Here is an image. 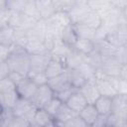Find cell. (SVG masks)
<instances>
[{"label": "cell", "mask_w": 127, "mask_h": 127, "mask_svg": "<svg viewBox=\"0 0 127 127\" xmlns=\"http://www.w3.org/2000/svg\"><path fill=\"white\" fill-rule=\"evenodd\" d=\"M19 99H20V96L17 90L9 91V92H0V101H1L2 109L12 110V108L16 105Z\"/></svg>", "instance_id": "obj_14"}, {"label": "cell", "mask_w": 127, "mask_h": 127, "mask_svg": "<svg viewBox=\"0 0 127 127\" xmlns=\"http://www.w3.org/2000/svg\"><path fill=\"white\" fill-rule=\"evenodd\" d=\"M67 73L70 84L76 89H79L86 81H88L78 68H67Z\"/></svg>", "instance_id": "obj_21"}, {"label": "cell", "mask_w": 127, "mask_h": 127, "mask_svg": "<svg viewBox=\"0 0 127 127\" xmlns=\"http://www.w3.org/2000/svg\"><path fill=\"white\" fill-rule=\"evenodd\" d=\"M104 39L116 48L125 46L127 43V23H119L111 28Z\"/></svg>", "instance_id": "obj_2"}, {"label": "cell", "mask_w": 127, "mask_h": 127, "mask_svg": "<svg viewBox=\"0 0 127 127\" xmlns=\"http://www.w3.org/2000/svg\"><path fill=\"white\" fill-rule=\"evenodd\" d=\"M66 69H67V65L64 60L52 57L51 61L49 62L48 65L45 69V73H46L47 77L49 79H51L58 75L63 74L64 72L66 71Z\"/></svg>", "instance_id": "obj_8"}, {"label": "cell", "mask_w": 127, "mask_h": 127, "mask_svg": "<svg viewBox=\"0 0 127 127\" xmlns=\"http://www.w3.org/2000/svg\"><path fill=\"white\" fill-rule=\"evenodd\" d=\"M116 118L127 121V94L117 93L112 97V113Z\"/></svg>", "instance_id": "obj_5"}, {"label": "cell", "mask_w": 127, "mask_h": 127, "mask_svg": "<svg viewBox=\"0 0 127 127\" xmlns=\"http://www.w3.org/2000/svg\"><path fill=\"white\" fill-rule=\"evenodd\" d=\"M22 13H24L25 15H27L37 21L41 20V16H40L39 10L37 8L36 1H26L25 7H24V10Z\"/></svg>", "instance_id": "obj_25"}, {"label": "cell", "mask_w": 127, "mask_h": 127, "mask_svg": "<svg viewBox=\"0 0 127 127\" xmlns=\"http://www.w3.org/2000/svg\"><path fill=\"white\" fill-rule=\"evenodd\" d=\"M74 32L78 39H87L95 41L96 39V31L89 28L88 26L82 24V23H76L73 24Z\"/></svg>", "instance_id": "obj_18"}, {"label": "cell", "mask_w": 127, "mask_h": 127, "mask_svg": "<svg viewBox=\"0 0 127 127\" xmlns=\"http://www.w3.org/2000/svg\"><path fill=\"white\" fill-rule=\"evenodd\" d=\"M80 23L88 26L89 28H91L95 31H97L98 29H100L102 27V19H101L100 14L93 10H89Z\"/></svg>", "instance_id": "obj_15"}, {"label": "cell", "mask_w": 127, "mask_h": 127, "mask_svg": "<svg viewBox=\"0 0 127 127\" xmlns=\"http://www.w3.org/2000/svg\"><path fill=\"white\" fill-rule=\"evenodd\" d=\"M56 96L54 90L51 88V86L47 83L44 85H41L38 87L33 99L31 100L37 108H45L50 101Z\"/></svg>", "instance_id": "obj_4"}, {"label": "cell", "mask_w": 127, "mask_h": 127, "mask_svg": "<svg viewBox=\"0 0 127 127\" xmlns=\"http://www.w3.org/2000/svg\"><path fill=\"white\" fill-rule=\"evenodd\" d=\"M62 104H63V102H62L57 96H55V97L50 101V103H49L44 109H46V110L48 111V113L54 118V116L57 114V112H58V110L60 109V107H61Z\"/></svg>", "instance_id": "obj_28"}, {"label": "cell", "mask_w": 127, "mask_h": 127, "mask_svg": "<svg viewBox=\"0 0 127 127\" xmlns=\"http://www.w3.org/2000/svg\"><path fill=\"white\" fill-rule=\"evenodd\" d=\"M37 110H38L37 106H35L31 100H27L20 97L16 105L12 108V113L14 116L24 118L29 122H31L34 119Z\"/></svg>", "instance_id": "obj_3"}, {"label": "cell", "mask_w": 127, "mask_h": 127, "mask_svg": "<svg viewBox=\"0 0 127 127\" xmlns=\"http://www.w3.org/2000/svg\"><path fill=\"white\" fill-rule=\"evenodd\" d=\"M5 127H30V122L24 118L13 116Z\"/></svg>", "instance_id": "obj_29"}, {"label": "cell", "mask_w": 127, "mask_h": 127, "mask_svg": "<svg viewBox=\"0 0 127 127\" xmlns=\"http://www.w3.org/2000/svg\"><path fill=\"white\" fill-rule=\"evenodd\" d=\"M49 127H62V126H60V125H58V124H56V123H54L53 125H51V126H49Z\"/></svg>", "instance_id": "obj_38"}, {"label": "cell", "mask_w": 127, "mask_h": 127, "mask_svg": "<svg viewBox=\"0 0 127 127\" xmlns=\"http://www.w3.org/2000/svg\"><path fill=\"white\" fill-rule=\"evenodd\" d=\"M119 78L122 79V80L127 81V64H123V65L121 66L120 74H119Z\"/></svg>", "instance_id": "obj_36"}, {"label": "cell", "mask_w": 127, "mask_h": 127, "mask_svg": "<svg viewBox=\"0 0 127 127\" xmlns=\"http://www.w3.org/2000/svg\"><path fill=\"white\" fill-rule=\"evenodd\" d=\"M51 54L44 55H30V71L29 74L44 72L49 62L51 61ZM28 74V75H29Z\"/></svg>", "instance_id": "obj_7"}, {"label": "cell", "mask_w": 127, "mask_h": 127, "mask_svg": "<svg viewBox=\"0 0 127 127\" xmlns=\"http://www.w3.org/2000/svg\"><path fill=\"white\" fill-rule=\"evenodd\" d=\"M17 90L16 83L9 77L0 79V92H9Z\"/></svg>", "instance_id": "obj_26"}, {"label": "cell", "mask_w": 127, "mask_h": 127, "mask_svg": "<svg viewBox=\"0 0 127 127\" xmlns=\"http://www.w3.org/2000/svg\"><path fill=\"white\" fill-rule=\"evenodd\" d=\"M78 90L85 97L88 104H93L96 101V99L100 96V93H99V90H98L97 85L95 83V80L86 81Z\"/></svg>", "instance_id": "obj_9"}, {"label": "cell", "mask_w": 127, "mask_h": 127, "mask_svg": "<svg viewBox=\"0 0 127 127\" xmlns=\"http://www.w3.org/2000/svg\"><path fill=\"white\" fill-rule=\"evenodd\" d=\"M37 8L39 10L41 19L48 20L57 13V10L54 5V1H36Z\"/></svg>", "instance_id": "obj_13"}, {"label": "cell", "mask_w": 127, "mask_h": 127, "mask_svg": "<svg viewBox=\"0 0 127 127\" xmlns=\"http://www.w3.org/2000/svg\"><path fill=\"white\" fill-rule=\"evenodd\" d=\"M73 50H75L83 56H88L95 50V43L92 40L77 39L76 43L73 46Z\"/></svg>", "instance_id": "obj_20"}, {"label": "cell", "mask_w": 127, "mask_h": 127, "mask_svg": "<svg viewBox=\"0 0 127 127\" xmlns=\"http://www.w3.org/2000/svg\"><path fill=\"white\" fill-rule=\"evenodd\" d=\"M62 127H89L83 120L82 118L77 114L75 116H73L72 118H70L69 120H67L66 122L63 123L62 125H60Z\"/></svg>", "instance_id": "obj_27"}, {"label": "cell", "mask_w": 127, "mask_h": 127, "mask_svg": "<svg viewBox=\"0 0 127 127\" xmlns=\"http://www.w3.org/2000/svg\"><path fill=\"white\" fill-rule=\"evenodd\" d=\"M65 104L76 114H79L88 104L85 97L82 95V93L77 89L65 102Z\"/></svg>", "instance_id": "obj_10"}, {"label": "cell", "mask_w": 127, "mask_h": 127, "mask_svg": "<svg viewBox=\"0 0 127 127\" xmlns=\"http://www.w3.org/2000/svg\"><path fill=\"white\" fill-rule=\"evenodd\" d=\"M30 127H41V126H39L38 124H36L34 121H31L30 122Z\"/></svg>", "instance_id": "obj_37"}, {"label": "cell", "mask_w": 127, "mask_h": 127, "mask_svg": "<svg viewBox=\"0 0 127 127\" xmlns=\"http://www.w3.org/2000/svg\"><path fill=\"white\" fill-rule=\"evenodd\" d=\"M12 71L18 72L24 76H28L30 71V55L25 48L13 46L12 53L7 60Z\"/></svg>", "instance_id": "obj_1"}, {"label": "cell", "mask_w": 127, "mask_h": 127, "mask_svg": "<svg viewBox=\"0 0 127 127\" xmlns=\"http://www.w3.org/2000/svg\"><path fill=\"white\" fill-rule=\"evenodd\" d=\"M76 90H77L76 88H74L73 86H70V87H68V88H66V89H64V90H63V91L57 93L56 96H57L63 103H65V102L68 100V98H69Z\"/></svg>", "instance_id": "obj_31"}, {"label": "cell", "mask_w": 127, "mask_h": 127, "mask_svg": "<svg viewBox=\"0 0 127 127\" xmlns=\"http://www.w3.org/2000/svg\"><path fill=\"white\" fill-rule=\"evenodd\" d=\"M99 115L109 116L112 113V97L100 95L93 103Z\"/></svg>", "instance_id": "obj_12"}, {"label": "cell", "mask_w": 127, "mask_h": 127, "mask_svg": "<svg viewBox=\"0 0 127 127\" xmlns=\"http://www.w3.org/2000/svg\"><path fill=\"white\" fill-rule=\"evenodd\" d=\"M78 115L82 118V120L89 127L94 123V121L99 116V114H98V112H97V110H96V108H95V106L93 104H87V106Z\"/></svg>", "instance_id": "obj_24"}, {"label": "cell", "mask_w": 127, "mask_h": 127, "mask_svg": "<svg viewBox=\"0 0 127 127\" xmlns=\"http://www.w3.org/2000/svg\"><path fill=\"white\" fill-rule=\"evenodd\" d=\"M77 36L74 32V28H73V24H70L68 26H66L63 32H62V36H61V41L63 43H64L65 45H67L68 47L73 49L74 44L77 41Z\"/></svg>", "instance_id": "obj_23"}, {"label": "cell", "mask_w": 127, "mask_h": 127, "mask_svg": "<svg viewBox=\"0 0 127 127\" xmlns=\"http://www.w3.org/2000/svg\"><path fill=\"white\" fill-rule=\"evenodd\" d=\"M38 87L39 86L30 77L26 76L17 84V92L21 98L32 100Z\"/></svg>", "instance_id": "obj_6"}, {"label": "cell", "mask_w": 127, "mask_h": 127, "mask_svg": "<svg viewBox=\"0 0 127 127\" xmlns=\"http://www.w3.org/2000/svg\"><path fill=\"white\" fill-rule=\"evenodd\" d=\"M125 47H126V48H127V43H126V44H125Z\"/></svg>", "instance_id": "obj_39"}, {"label": "cell", "mask_w": 127, "mask_h": 127, "mask_svg": "<svg viewBox=\"0 0 127 127\" xmlns=\"http://www.w3.org/2000/svg\"><path fill=\"white\" fill-rule=\"evenodd\" d=\"M115 59L123 65L125 64H127V48L125 46L120 47L117 49L116 55H115Z\"/></svg>", "instance_id": "obj_32"}, {"label": "cell", "mask_w": 127, "mask_h": 127, "mask_svg": "<svg viewBox=\"0 0 127 127\" xmlns=\"http://www.w3.org/2000/svg\"><path fill=\"white\" fill-rule=\"evenodd\" d=\"M33 121L41 127H49L55 123L54 118L44 108H38Z\"/></svg>", "instance_id": "obj_22"}, {"label": "cell", "mask_w": 127, "mask_h": 127, "mask_svg": "<svg viewBox=\"0 0 127 127\" xmlns=\"http://www.w3.org/2000/svg\"><path fill=\"white\" fill-rule=\"evenodd\" d=\"M90 127H109L108 126V116L99 115L98 118L94 121V123Z\"/></svg>", "instance_id": "obj_35"}, {"label": "cell", "mask_w": 127, "mask_h": 127, "mask_svg": "<svg viewBox=\"0 0 127 127\" xmlns=\"http://www.w3.org/2000/svg\"><path fill=\"white\" fill-rule=\"evenodd\" d=\"M28 77H30L38 86H41V85H44V84H47L48 81H49V78L47 77L45 71L44 72H38V73H32V74H29Z\"/></svg>", "instance_id": "obj_30"}, {"label": "cell", "mask_w": 127, "mask_h": 127, "mask_svg": "<svg viewBox=\"0 0 127 127\" xmlns=\"http://www.w3.org/2000/svg\"><path fill=\"white\" fill-rule=\"evenodd\" d=\"M25 50L29 55H44L50 53L45 42L41 40L29 41L25 46Z\"/></svg>", "instance_id": "obj_17"}, {"label": "cell", "mask_w": 127, "mask_h": 127, "mask_svg": "<svg viewBox=\"0 0 127 127\" xmlns=\"http://www.w3.org/2000/svg\"><path fill=\"white\" fill-rule=\"evenodd\" d=\"M75 115H77V114L75 112H73L65 103H63L61 105L60 109L58 110L57 114L54 116V121L56 124L62 125L63 123L66 122L67 120H69L70 118H72Z\"/></svg>", "instance_id": "obj_19"}, {"label": "cell", "mask_w": 127, "mask_h": 127, "mask_svg": "<svg viewBox=\"0 0 127 127\" xmlns=\"http://www.w3.org/2000/svg\"><path fill=\"white\" fill-rule=\"evenodd\" d=\"M12 49H13V46L9 47V46L0 45V62H5L8 60V58L12 53Z\"/></svg>", "instance_id": "obj_33"}, {"label": "cell", "mask_w": 127, "mask_h": 127, "mask_svg": "<svg viewBox=\"0 0 127 127\" xmlns=\"http://www.w3.org/2000/svg\"><path fill=\"white\" fill-rule=\"evenodd\" d=\"M11 72H12V70H11L10 65L7 63V61L0 62V79L1 78H5V77H8Z\"/></svg>", "instance_id": "obj_34"}, {"label": "cell", "mask_w": 127, "mask_h": 127, "mask_svg": "<svg viewBox=\"0 0 127 127\" xmlns=\"http://www.w3.org/2000/svg\"><path fill=\"white\" fill-rule=\"evenodd\" d=\"M15 44V29L9 25L0 27V45L12 47Z\"/></svg>", "instance_id": "obj_16"}, {"label": "cell", "mask_w": 127, "mask_h": 127, "mask_svg": "<svg viewBox=\"0 0 127 127\" xmlns=\"http://www.w3.org/2000/svg\"><path fill=\"white\" fill-rule=\"evenodd\" d=\"M48 84L51 86V88L54 90L55 94L72 86L69 82V79H68V73H67V69L65 72H64L63 74L61 75H58L54 78H51L49 79L48 81Z\"/></svg>", "instance_id": "obj_11"}]
</instances>
